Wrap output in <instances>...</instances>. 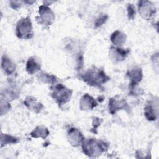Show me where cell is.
Listing matches in <instances>:
<instances>
[{"instance_id":"7a4b0ae2","label":"cell","mask_w":159,"mask_h":159,"mask_svg":"<svg viewBox=\"0 0 159 159\" xmlns=\"http://www.w3.org/2000/svg\"><path fill=\"white\" fill-rule=\"evenodd\" d=\"M81 78L88 85L95 87H100L110 79L104 70L94 66L81 74Z\"/></svg>"},{"instance_id":"4fadbf2b","label":"cell","mask_w":159,"mask_h":159,"mask_svg":"<svg viewBox=\"0 0 159 159\" xmlns=\"http://www.w3.org/2000/svg\"><path fill=\"white\" fill-rule=\"evenodd\" d=\"M97 105L96 100L88 94H83L80 100V108L82 111H91Z\"/></svg>"},{"instance_id":"e0dca14e","label":"cell","mask_w":159,"mask_h":159,"mask_svg":"<svg viewBox=\"0 0 159 159\" xmlns=\"http://www.w3.org/2000/svg\"><path fill=\"white\" fill-rule=\"evenodd\" d=\"M153 102H148L144 107V115L145 118L150 121H153L157 119V113L155 107L153 105Z\"/></svg>"},{"instance_id":"8992f818","label":"cell","mask_w":159,"mask_h":159,"mask_svg":"<svg viewBox=\"0 0 159 159\" xmlns=\"http://www.w3.org/2000/svg\"><path fill=\"white\" fill-rule=\"evenodd\" d=\"M137 9L140 16L147 20L151 19L157 11L155 4L150 1H139L137 3Z\"/></svg>"},{"instance_id":"277c9868","label":"cell","mask_w":159,"mask_h":159,"mask_svg":"<svg viewBox=\"0 0 159 159\" xmlns=\"http://www.w3.org/2000/svg\"><path fill=\"white\" fill-rule=\"evenodd\" d=\"M15 33L16 36L20 39H29L33 37L32 23L29 16L22 17L17 21Z\"/></svg>"},{"instance_id":"ac0fdd59","label":"cell","mask_w":159,"mask_h":159,"mask_svg":"<svg viewBox=\"0 0 159 159\" xmlns=\"http://www.w3.org/2000/svg\"><path fill=\"white\" fill-rule=\"evenodd\" d=\"M37 78L39 80H40L43 83H48L51 85L55 84L57 81V77L55 75L49 74L43 71H41L37 75Z\"/></svg>"},{"instance_id":"7c38bea8","label":"cell","mask_w":159,"mask_h":159,"mask_svg":"<svg viewBox=\"0 0 159 159\" xmlns=\"http://www.w3.org/2000/svg\"><path fill=\"white\" fill-rule=\"evenodd\" d=\"M127 76L130 81V86L137 85L142 79V70L139 66H133L128 70L127 72Z\"/></svg>"},{"instance_id":"ffe728a7","label":"cell","mask_w":159,"mask_h":159,"mask_svg":"<svg viewBox=\"0 0 159 159\" xmlns=\"http://www.w3.org/2000/svg\"><path fill=\"white\" fill-rule=\"evenodd\" d=\"M0 107H1V116L6 114L7 112L9 111V110L11 108L10 103L6 101V99H1V103H0Z\"/></svg>"},{"instance_id":"2e32d148","label":"cell","mask_w":159,"mask_h":159,"mask_svg":"<svg viewBox=\"0 0 159 159\" xmlns=\"http://www.w3.org/2000/svg\"><path fill=\"white\" fill-rule=\"evenodd\" d=\"M50 134V132L47 127L43 125L37 126L30 134V135L33 138H42L45 139Z\"/></svg>"},{"instance_id":"9a60e30c","label":"cell","mask_w":159,"mask_h":159,"mask_svg":"<svg viewBox=\"0 0 159 159\" xmlns=\"http://www.w3.org/2000/svg\"><path fill=\"white\" fill-rule=\"evenodd\" d=\"M110 40L114 46L122 47L126 42L127 36L124 32L117 30L111 34Z\"/></svg>"},{"instance_id":"603a6c76","label":"cell","mask_w":159,"mask_h":159,"mask_svg":"<svg viewBox=\"0 0 159 159\" xmlns=\"http://www.w3.org/2000/svg\"><path fill=\"white\" fill-rule=\"evenodd\" d=\"M102 122V120L101 119H99L98 117H94L93 120V129L96 130V129L100 125Z\"/></svg>"},{"instance_id":"8fae6325","label":"cell","mask_w":159,"mask_h":159,"mask_svg":"<svg viewBox=\"0 0 159 159\" xmlns=\"http://www.w3.org/2000/svg\"><path fill=\"white\" fill-rule=\"evenodd\" d=\"M24 104L29 111L35 114L41 112L44 109L43 104L33 96L26 97L24 101Z\"/></svg>"},{"instance_id":"5bb4252c","label":"cell","mask_w":159,"mask_h":159,"mask_svg":"<svg viewBox=\"0 0 159 159\" xmlns=\"http://www.w3.org/2000/svg\"><path fill=\"white\" fill-rule=\"evenodd\" d=\"M1 68L3 73L7 75H11L16 70V64L13 61L6 55H3L1 57Z\"/></svg>"},{"instance_id":"52a82bcc","label":"cell","mask_w":159,"mask_h":159,"mask_svg":"<svg viewBox=\"0 0 159 159\" xmlns=\"http://www.w3.org/2000/svg\"><path fill=\"white\" fill-rule=\"evenodd\" d=\"M129 53V48L125 49L121 47L111 46L109 51V57L112 62L117 63L124 61Z\"/></svg>"},{"instance_id":"5b68a950","label":"cell","mask_w":159,"mask_h":159,"mask_svg":"<svg viewBox=\"0 0 159 159\" xmlns=\"http://www.w3.org/2000/svg\"><path fill=\"white\" fill-rule=\"evenodd\" d=\"M38 16L36 17L37 22L45 27L52 25L55 19V16L53 11L48 6L43 4L39 6L38 10Z\"/></svg>"},{"instance_id":"cb8c5ba5","label":"cell","mask_w":159,"mask_h":159,"mask_svg":"<svg viewBox=\"0 0 159 159\" xmlns=\"http://www.w3.org/2000/svg\"><path fill=\"white\" fill-rule=\"evenodd\" d=\"M9 4L12 8L14 9H19L21 6V1H11L9 2Z\"/></svg>"},{"instance_id":"ba28073f","label":"cell","mask_w":159,"mask_h":159,"mask_svg":"<svg viewBox=\"0 0 159 159\" xmlns=\"http://www.w3.org/2000/svg\"><path fill=\"white\" fill-rule=\"evenodd\" d=\"M129 106L125 99L119 95L111 98L109 101V111L111 114L122 109H128Z\"/></svg>"},{"instance_id":"d6986e66","label":"cell","mask_w":159,"mask_h":159,"mask_svg":"<svg viewBox=\"0 0 159 159\" xmlns=\"http://www.w3.org/2000/svg\"><path fill=\"white\" fill-rule=\"evenodd\" d=\"M19 141V139L15 136L7 134H3V133H1V147H3L9 144H16L18 143Z\"/></svg>"},{"instance_id":"3957f363","label":"cell","mask_w":159,"mask_h":159,"mask_svg":"<svg viewBox=\"0 0 159 159\" xmlns=\"http://www.w3.org/2000/svg\"><path fill=\"white\" fill-rule=\"evenodd\" d=\"M50 96L60 106L65 104L70 101L73 91L61 83H55L50 87Z\"/></svg>"},{"instance_id":"6da1fadb","label":"cell","mask_w":159,"mask_h":159,"mask_svg":"<svg viewBox=\"0 0 159 159\" xmlns=\"http://www.w3.org/2000/svg\"><path fill=\"white\" fill-rule=\"evenodd\" d=\"M81 145L83 153L90 158L99 157L109 147L108 143L94 138L84 139Z\"/></svg>"},{"instance_id":"9c48e42d","label":"cell","mask_w":159,"mask_h":159,"mask_svg":"<svg viewBox=\"0 0 159 159\" xmlns=\"http://www.w3.org/2000/svg\"><path fill=\"white\" fill-rule=\"evenodd\" d=\"M84 139L82 132L78 129L71 127L68 130L67 139L71 146L76 147L81 145Z\"/></svg>"},{"instance_id":"44dd1931","label":"cell","mask_w":159,"mask_h":159,"mask_svg":"<svg viewBox=\"0 0 159 159\" xmlns=\"http://www.w3.org/2000/svg\"><path fill=\"white\" fill-rule=\"evenodd\" d=\"M127 11L128 19L130 20L134 19L136 15V10L134 4L130 3L128 4L127 6Z\"/></svg>"},{"instance_id":"30bf717a","label":"cell","mask_w":159,"mask_h":159,"mask_svg":"<svg viewBox=\"0 0 159 159\" xmlns=\"http://www.w3.org/2000/svg\"><path fill=\"white\" fill-rule=\"evenodd\" d=\"M42 62L40 58L37 56L30 57L26 63L25 70L28 74L34 75L41 70Z\"/></svg>"},{"instance_id":"7402d4cb","label":"cell","mask_w":159,"mask_h":159,"mask_svg":"<svg viewBox=\"0 0 159 159\" xmlns=\"http://www.w3.org/2000/svg\"><path fill=\"white\" fill-rule=\"evenodd\" d=\"M107 19H108V16L107 14H102L100 15L96 19V20L94 22V27L96 28L101 27L102 24H104L106 22V21L107 20Z\"/></svg>"}]
</instances>
